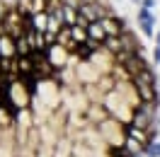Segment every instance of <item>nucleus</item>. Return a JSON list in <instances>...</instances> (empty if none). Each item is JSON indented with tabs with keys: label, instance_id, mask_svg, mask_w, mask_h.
<instances>
[{
	"label": "nucleus",
	"instance_id": "nucleus-1",
	"mask_svg": "<svg viewBox=\"0 0 160 157\" xmlns=\"http://www.w3.org/2000/svg\"><path fill=\"white\" fill-rule=\"evenodd\" d=\"M5 102H8L15 111H20V109H29L32 102H34V92H32V87L22 78L10 80V82L5 85Z\"/></svg>",
	"mask_w": 160,
	"mask_h": 157
},
{
	"label": "nucleus",
	"instance_id": "nucleus-2",
	"mask_svg": "<svg viewBox=\"0 0 160 157\" xmlns=\"http://www.w3.org/2000/svg\"><path fill=\"white\" fill-rule=\"evenodd\" d=\"M97 128H100V138L104 140V145L109 147H124V140H126V126L124 123H119L117 118L107 116L104 121H100L97 123Z\"/></svg>",
	"mask_w": 160,
	"mask_h": 157
},
{
	"label": "nucleus",
	"instance_id": "nucleus-10",
	"mask_svg": "<svg viewBox=\"0 0 160 157\" xmlns=\"http://www.w3.org/2000/svg\"><path fill=\"white\" fill-rule=\"evenodd\" d=\"M155 46H160V34H158V36H155Z\"/></svg>",
	"mask_w": 160,
	"mask_h": 157
},
{
	"label": "nucleus",
	"instance_id": "nucleus-3",
	"mask_svg": "<svg viewBox=\"0 0 160 157\" xmlns=\"http://www.w3.org/2000/svg\"><path fill=\"white\" fill-rule=\"evenodd\" d=\"M44 58H46V63H49L53 70H61L66 68L70 63V51L66 49V46H61V44H49L46 46V51H44Z\"/></svg>",
	"mask_w": 160,
	"mask_h": 157
},
{
	"label": "nucleus",
	"instance_id": "nucleus-4",
	"mask_svg": "<svg viewBox=\"0 0 160 157\" xmlns=\"http://www.w3.org/2000/svg\"><path fill=\"white\" fill-rule=\"evenodd\" d=\"M100 24H102V29H104V34H107V36H117V34H121V31H124V22H121L114 12H107V15L100 20Z\"/></svg>",
	"mask_w": 160,
	"mask_h": 157
},
{
	"label": "nucleus",
	"instance_id": "nucleus-8",
	"mask_svg": "<svg viewBox=\"0 0 160 157\" xmlns=\"http://www.w3.org/2000/svg\"><path fill=\"white\" fill-rule=\"evenodd\" d=\"M141 5H143L146 10H153V7H155V0H141Z\"/></svg>",
	"mask_w": 160,
	"mask_h": 157
},
{
	"label": "nucleus",
	"instance_id": "nucleus-6",
	"mask_svg": "<svg viewBox=\"0 0 160 157\" xmlns=\"http://www.w3.org/2000/svg\"><path fill=\"white\" fill-rule=\"evenodd\" d=\"M85 34H88V41L97 44V46H102V41L107 39V34H104V29H102L100 20H97V22H90V24H85Z\"/></svg>",
	"mask_w": 160,
	"mask_h": 157
},
{
	"label": "nucleus",
	"instance_id": "nucleus-5",
	"mask_svg": "<svg viewBox=\"0 0 160 157\" xmlns=\"http://www.w3.org/2000/svg\"><path fill=\"white\" fill-rule=\"evenodd\" d=\"M17 58V46H15V36L0 31V60H12Z\"/></svg>",
	"mask_w": 160,
	"mask_h": 157
},
{
	"label": "nucleus",
	"instance_id": "nucleus-11",
	"mask_svg": "<svg viewBox=\"0 0 160 157\" xmlns=\"http://www.w3.org/2000/svg\"><path fill=\"white\" fill-rule=\"evenodd\" d=\"M131 2H133V5H141V0H131Z\"/></svg>",
	"mask_w": 160,
	"mask_h": 157
},
{
	"label": "nucleus",
	"instance_id": "nucleus-7",
	"mask_svg": "<svg viewBox=\"0 0 160 157\" xmlns=\"http://www.w3.org/2000/svg\"><path fill=\"white\" fill-rule=\"evenodd\" d=\"M153 12L146 10V7H141L138 10V22H141V29H143V34L146 36H153Z\"/></svg>",
	"mask_w": 160,
	"mask_h": 157
},
{
	"label": "nucleus",
	"instance_id": "nucleus-9",
	"mask_svg": "<svg viewBox=\"0 0 160 157\" xmlns=\"http://www.w3.org/2000/svg\"><path fill=\"white\" fill-rule=\"evenodd\" d=\"M153 60L160 63V46H155V51H153Z\"/></svg>",
	"mask_w": 160,
	"mask_h": 157
}]
</instances>
